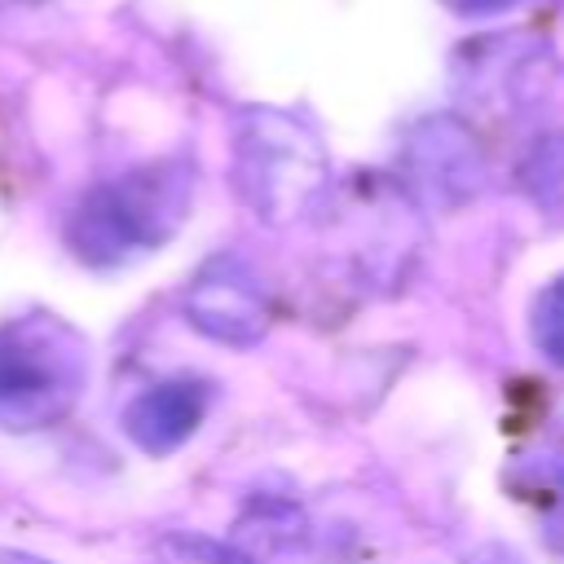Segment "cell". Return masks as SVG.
Returning <instances> with one entry per match:
<instances>
[{
  "label": "cell",
  "instance_id": "obj_1",
  "mask_svg": "<svg viewBox=\"0 0 564 564\" xmlns=\"http://www.w3.org/2000/svg\"><path fill=\"white\" fill-rule=\"evenodd\" d=\"M189 176L181 163L123 172L79 198L66 220L70 251L93 269H119L159 251L185 220Z\"/></svg>",
  "mask_w": 564,
  "mask_h": 564
},
{
  "label": "cell",
  "instance_id": "obj_2",
  "mask_svg": "<svg viewBox=\"0 0 564 564\" xmlns=\"http://www.w3.org/2000/svg\"><path fill=\"white\" fill-rule=\"evenodd\" d=\"M84 379L88 344L70 322L53 313H26L0 326V427H53L79 401Z\"/></svg>",
  "mask_w": 564,
  "mask_h": 564
},
{
  "label": "cell",
  "instance_id": "obj_3",
  "mask_svg": "<svg viewBox=\"0 0 564 564\" xmlns=\"http://www.w3.org/2000/svg\"><path fill=\"white\" fill-rule=\"evenodd\" d=\"M234 176L242 203L264 225H291L326 189V150L295 115L256 106L238 119Z\"/></svg>",
  "mask_w": 564,
  "mask_h": 564
},
{
  "label": "cell",
  "instance_id": "obj_4",
  "mask_svg": "<svg viewBox=\"0 0 564 564\" xmlns=\"http://www.w3.org/2000/svg\"><path fill=\"white\" fill-rule=\"evenodd\" d=\"M185 322L229 348L260 344L273 326V295L242 256H212L181 300Z\"/></svg>",
  "mask_w": 564,
  "mask_h": 564
},
{
  "label": "cell",
  "instance_id": "obj_5",
  "mask_svg": "<svg viewBox=\"0 0 564 564\" xmlns=\"http://www.w3.org/2000/svg\"><path fill=\"white\" fill-rule=\"evenodd\" d=\"M401 167H405V181L414 185V194L432 207L467 203L485 185V150L471 137V128L449 115H432V119L414 123V132L405 137V150H401Z\"/></svg>",
  "mask_w": 564,
  "mask_h": 564
},
{
  "label": "cell",
  "instance_id": "obj_6",
  "mask_svg": "<svg viewBox=\"0 0 564 564\" xmlns=\"http://www.w3.org/2000/svg\"><path fill=\"white\" fill-rule=\"evenodd\" d=\"M207 414V383L198 379H163L150 383L145 392H137L123 410V432L141 454H172L181 449Z\"/></svg>",
  "mask_w": 564,
  "mask_h": 564
},
{
  "label": "cell",
  "instance_id": "obj_7",
  "mask_svg": "<svg viewBox=\"0 0 564 564\" xmlns=\"http://www.w3.org/2000/svg\"><path fill=\"white\" fill-rule=\"evenodd\" d=\"M304 533H308V520H304L300 502L260 494V498H251L238 511L234 533H229V546L242 560H269L278 551H291L295 542H304Z\"/></svg>",
  "mask_w": 564,
  "mask_h": 564
},
{
  "label": "cell",
  "instance_id": "obj_8",
  "mask_svg": "<svg viewBox=\"0 0 564 564\" xmlns=\"http://www.w3.org/2000/svg\"><path fill=\"white\" fill-rule=\"evenodd\" d=\"M529 335L546 361L564 366V278H555L538 291V300L529 308Z\"/></svg>",
  "mask_w": 564,
  "mask_h": 564
},
{
  "label": "cell",
  "instance_id": "obj_9",
  "mask_svg": "<svg viewBox=\"0 0 564 564\" xmlns=\"http://www.w3.org/2000/svg\"><path fill=\"white\" fill-rule=\"evenodd\" d=\"M154 564H251V560H242L229 542H212L198 533H172L159 542Z\"/></svg>",
  "mask_w": 564,
  "mask_h": 564
},
{
  "label": "cell",
  "instance_id": "obj_10",
  "mask_svg": "<svg viewBox=\"0 0 564 564\" xmlns=\"http://www.w3.org/2000/svg\"><path fill=\"white\" fill-rule=\"evenodd\" d=\"M441 4L463 13V18H489V13H502V9H511L520 0H441Z\"/></svg>",
  "mask_w": 564,
  "mask_h": 564
},
{
  "label": "cell",
  "instance_id": "obj_11",
  "mask_svg": "<svg viewBox=\"0 0 564 564\" xmlns=\"http://www.w3.org/2000/svg\"><path fill=\"white\" fill-rule=\"evenodd\" d=\"M0 564H53V560L31 555V551H18V546H0Z\"/></svg>",
  "mask_w": 564,
  "mask_h": 564
},
{
  "label": "cell",
  "instance_id": "obj_12",
  "mask_svg": "<svg viewBox=\"0 0 564 564\" xmlns=\"http://www.w3.org/2000/svg\"><path fill=\"white\" fill-rule=\"evenodd\" d=\"M546 538H551V546H555V551H564V511H560V516L551 520V529H546Z\"/></svg>",
  "mask_w": 564,
  "mask_h": 564
}]
</instances>
